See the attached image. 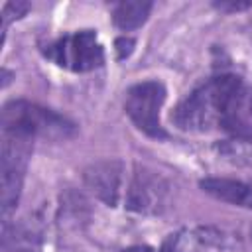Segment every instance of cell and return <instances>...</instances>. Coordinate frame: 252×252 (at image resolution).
Wrapping results in <instances>:
<instances>
[{"mask_svg":"<svg viewBox=\"0 0 252 252\" xmlns=\"http://www.w3.org/2000/svg\"><path fill=\"white\" fill-rule=\"evenodd\" d=\"M171 120L187 132L222 130L252 140V89L234 75L213 77L177 104Z\"/></svg>","mask_w":252,"mask_h":252,"instance_id":"obj_1","label":"cell"},{"mask_svg":"<svg viewBox=\"0 0 252 252\" xmlns=\"http://www.w3.org/2000/svg\"><path fill=\"white\" fill-rule=\"evenodd\" d=\"M122 252H154V250L150 246H130V248H126Z\"/></svg>","mask_w":252,"mask_h":252,"instance_id":"obj_12","label":"cell"},{"mask_svg":"<svg viewBox=\"0 0 252 252\" xmlns=\"http://www.w3.org/2000/svg\"><path fill=\"white\" fill-rule=\"evenodd\" d=\"M75 130V124L65 116L30 100H10L2 108V132L20 134L32 140H67Z\"/></svg>","mask_w":252,"mask_h":252,"instance_id":"obj_2","label":"cell"},{"mask_svg":"<svg viewBox=\"0 0 252 252\" xmlns=\"http://www.w3.org/2000/svg\"><path fill=\"white\" fill-rule=\"evenodd\" d=\"M161 252H179V250H177V248H175V246H173L171 242H167V244H165V246L161 248Z\"/></svg>","mask_w":252,"mask_h":252,"instance_id":"obj_13","label":"cell"},{"mask_svg":"<svg viewBox=\"0 0 252 252\" xmlns=\"http://www.w3.org/2000/svg\"><path fill=\"white\" fill-rule=\"evenodd\" d=\"M167 195V185L163 183L161 177L154 175L152 171L138 169L130 183L128 189H124V203L128 209L136 213H158L163 207Z\"/></svg>","mask_w":252,"mask_h":252,"instance_id":"obj_6","label":"cell"},{"mask_svg":"<svg viewBox=\"0 0 252 252\" xmlns=\"http://www.w3.org/2000/svg\"><path fill=\"white\" fill-rule=\"evenodd\" d=\"M150 10H152L150 2H120L114 6L112 20L120 30L130 32L140 28L148 20Z\"/></svg>","mask_w":252,"mask_h":252,"instance_id":"obj_9","label":"cell"},{"mask_svg":"<svg viewBox=\"0 0 252 252\" xmlns=\"http://www.w3.org/2000/svg\"><path fill=\"white\" fill-rule=\"evenodd\" d=\"M87 185L93 193H96L104 203L118 205L122 199V183H124V167L120 161H100L94 163L85 173Z\"/></svg>","mask_w":252,"mask_h":252,"instance_id":"obj_7","label":"cell"},{"mask_svg":"<svg viewBox=\"0 0 252 252\" xmlns=\"http://www.w3.org/2000/svg\"><path fill=\"white\" fill-rule=\"evenodd\" d=\"M165 100V87L159 81H142L128 89L124 108L130 120L150 138H165V130L159 122V108Z\"/></svg>","mask_w":252,"mask_h":252,"instance_id":"obj_5","label":"cell"},{"mask_svg":"<svg viewBox=\"0 0 252 252\" xmlns=\"http://www.w3.org/2000/svg\"><path fill=\"white\" fill-rule=\"evenodd\" d=\"M32 138L2 132V213L8 215L20 201L28 159L32 156Z\"/></svg>","mask_w":252,"mask_h":252,"instance_id":"obj_4","label":"cell"},{"mask_svg":"<svg viewBox=\"0 0 252 252\" xmlns=\"http://www.w3.org/2000/svg\"><path fill=\"white\" fill-rule=\"evenodd\" d=\"M132 47H134V39L130 37H120L116 39V53H118V59H124L132 53Z\"/></svg>","mask_w":252,"mask_h":252,"instance_id":"obj_10","label":"cell"},{"mask_svg":"<svg viewBox=\"0 0 252 252\" xmlns=\"http://www.w3.org/2000/svg\"><path fill=\"white\" fill-rule=\"evenodd\" d=\"M217 8L219 10H230V12H234V10H244V8H250V4H224V2H220V4H217Z\"/></svg>","mask_w":252,"mask_h":252,"instance_id":"obj_11","label":"cell"},{"mask_svg":"<svg viewBox=\"0 0 252 252\" xmlns=\"http://www.w3.org/2000/svg\"><path fill=\"white\" fill-rule=\"evenodd\" d=\"M47 59L63 69L85 73L104 63V49L93 30H81L65 33L43 47Z\"/></svg>","mask_w":252,"mask_h":252,"instance_id":"obj_3","label":"cell"},{"mask_svg":"<svg viewBox=\"0 0 252 252\" xmlns=\"http://www.w3.org/2000/svg\"><path fill=\"white\" fill-rule=\"evenodd\" d=\"M250 234H252V230H250Z\"/></svg>","mask_w":252,"mask_h":252,"instance_id":"obj_14","label":"cell"},{"mask_svg":"<svg viewBox=\"0 0 252 252\" xmlns=\"http://www.w3.org/2000/svg\"><path fill=\"white\" fill-rule=\"evenodd\" d=\"M201 189L219 201L252 211V183L228 177H207L201 181Z\"/></svg>","mask_w":252,"mask_h":252,"instance_id":"obj_8","label":"cell"}]
</instances>
